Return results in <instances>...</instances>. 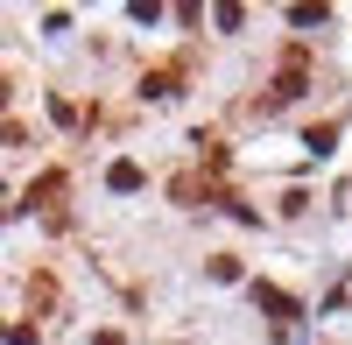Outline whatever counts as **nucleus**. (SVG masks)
Listing matches in <instances>:
<instances>
[{
  "mask_svg": "<svg viewBox=\"0 0 352 345\" xmlns=\"http://www.w3.org/2000/svg\"><path fill=\"white\" fill-rule=\"evenodd\" d=\"M0 338H8V331H0Z\"/></svg>",
  "mask_w": 352,
  "mask_h": 345,
  "instance_id": "obj_5",
  "label": "nucleus"
},
{
  "mask_svg": "<svg viewBox=\"0 0 352 345\" xmlns=\"http://www.w3.org/2000/svg\"><path fill=\"white\" fill-rule=\"evenodd\" d=\"M92 345H127V338H120V331H99V338H92Z\"/></svg>",
  "mask_w": 352,
  "mask_h": 345,
  "instance_id": "obj_3",
  "label": "nucleus"
},
{
  "mask_svg": "<svg viewBox=\"0 0 352 345\" xmlns=\"http://www.w3.org/2000/svg\"><path fill=\"white\" fill-rule=\"evenodd\" d=\"M254 303H261V310H268V318H282V324H289V318H303V310H296V303H289L282 289H268V282H254Z\"/></svg>",
  "mask_w": 352,
  "mask_h": 345,
  "instance_id": "obj_1",
  "label": "nucleus"
},
{
  "mask_svg": "<svg viewBox=\"0 0 352 345\" xmlns=\"http://www.w3.org/2000/svg\"><path fill=\"white\" fill-rule=\"evenodd\" d=\"M106 183H113V190H141V169H134V162H113Z\"/></svg>",
  "mask_w": 352,
  "mask_h": 345,
  "instance_id": "obj_2",
  "label": "nucleus"
},
{
  "mask_svg": "<svg viewBox=\"0 0 352 345\" xmlns=\"http://www.w3.org/2000/svg\"><path fill=\"white\" fill-rule=\"evenodd\" d=\"M0 106H8V78H0Z\"/></svg>",
  "mask_w": 352,
  "mask_h": 345,
  "instance_id": "obj_4",
  "label": "nucleus"
}]
</instances>
